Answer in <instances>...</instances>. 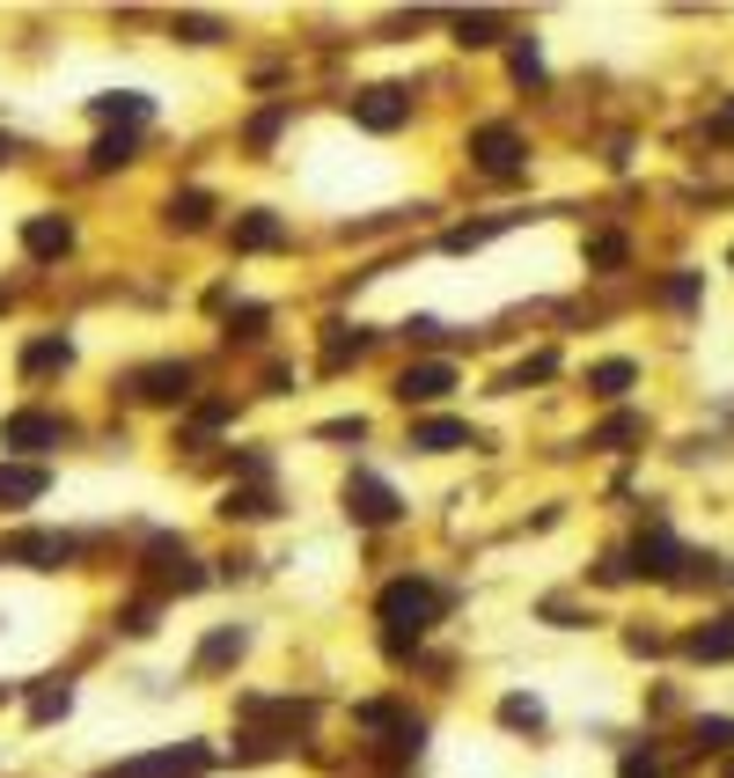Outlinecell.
<instances>
[{
  "label": "cell",
  "mask_w": 734,
  "mask_h": 778,
  "mask_svg": "<svg viewBox=\"0 0 734 778\" xmlns=\"http://www.w3.org/2000/svg\"><path fill=\"white\" fill-rule=\"evenodd\" d=\"M440 617V587L434 581H390L382 587V625H390V654H404V632H426Z\"/></svg>",
  "instance_id": "1"
},
{
  "label": "cell",
  "mask_w": 734,
  "mask_h": 778,
  "mask_svg": "<svg viewBox=\"0 0 734 778\" xmlns=\"http://www.w3.org/2000/svg\"><path fill=\"white\" fill-rule=\"evenodd\" d=\"M397 507H404V500H397L382 478H367V470H353V478H345V514H353V522H367V529H390Z\"/></svg>",
  "instance_id": "2"
},
{
  "label": "cell",
  "mask_w": 734,
  "mask_h": 778,
  "mask_svg": "<svg viewBox=\"0 0 734 778\" xmlns=\"http://www.w3.org/2000/svg\"><path fill=\"white\" fill-rule=\"evenodd\" d=\"M404 118H412V96H404V89H390V81L353 96V125H367V133H397Z\"/></svg>",
  "instance_id": "3"
},
{
  "label": "cell",
  "mask_w": 734,
  "mask_h": 778,
  "mask_svg": "<svg viewBox=\"0 0 734 778\" xmlns=\"http://www.w3.org/2000/svg\"><path fill=\"white\" fill-rule=\"evenodd\" d=\"M470 155H478V170H485V176H514V170H521V133H507V125H478V133H470Z\"/></svg>",
  "instance_id": "4"
},
{
  "label": "cell",
  "mask_w": 734,
  "mask_h": 778,
  "mask_svg": "<svg viewBox=\"0 0 734 778\" xmlns=\"http://www.w3.org/2000/svg\"><path fill=\"white\" fill-rule=\"evenodd\" d=\"M448 389H456V367L448 361H418V367L397 375V397H404V404H440Z\"/></svg>",
  "instance_id": "5"
},
{
  "label": "cell",
  "mask_w": 734,
  "mask_h": 778,
  "mask_svg": "<svg viewBox=\"0 0 734 778\" xmlns=\"http://www.w3.org/2000/svg\"><path fill=\"white\" fill-rule=\"evenodd\" d=\"M0 448H23V456L59 448V419H51V412H15L8 426H0Z\"/></svg>",
  "instance_id": "6"
},
{
  "label": "cell",
  "mask_w": 734,
  "mask_h": 778,
  "mask_svg": "<svg viewBox=\"0 0 734 778\" xmlns=\"http://www.w3.org/2000/svg\"><path fill=\"white\" fill-rule=\"evenodd\" d=\"M23 250H30V258H67V250H73V220H59V214L23 220Z\"/></svg>",
  "instance_id": "7"
},
{
  "label": "cell",
  "mask_w": 734,
  "mask_h": 778,
  "mask_svg": "<svg viewBox=\"0 0 734 778\" xmlns=\"http://www.w3.org/2000/svg\"><path fill=\"white\" fill-rule=\"evenodd\" d=\"M133 389H140L147 404H184L192 397V367H140Z\"/></svg>",
  "instance_id": "8"
},
{
  "label": "cell",
  "mask_w": 734,
  "mask_h": 778,
  "mask_svg": "<svg viewBox=\"0 0 734 778\" xmlns=\"http://www.w3.org/2000/svg\"><path fill=\"white\" fill-rule=\"evenodd\" d=\"M45 470L37 462H0V507H30V500H45Z\"/></svg>",
  "instance_id": "9"
},
{
  "label": "cell",
  "mask_w": 734,
  "mask_h": 778,
  "mask_svg": "<svg viewBox=\"0 0 734 778\" xmlns=\"http://www.w3.org/2000/svg\"><path fill=\"white\" fill-rule=\"evenodd\" d=\"M412 448H418V456H448V448H470V426H463V419H426V426H412Z\"/></svg>",
  "instance_id": "10"
},
{
  "label": "cell",
  "mask_w": 734,
  "mask_h": 778,
  "mask_svg": "<svg viewBox=\"0 0 734 778\" xmlns=\"http://www.w3.org/2000/svg\"><path fill=\"white\" fill-rule=\"evenodd\" d=\"M279 243H287V220L265 214V206L236 220V250H279Z\"/></svg>",
  "instance_id": "11"
},
{
  "label": "cell",
  "mask_w": 734,
  "mask_h": 778,
  "mask_svg": "<svg viewBox=\"0 0 734 778\" xmlns=\"http://www.w3.org/2000/svg\"><path fill=\"white\" fill-rule=\"evenodd\" d=\"M690 654L698 661H734V617H712L706 632H690Z\"/></svg>",
  "instance_id": "12"
},
{
  "label": "cell",
  "mask_w": 734,
  "mask_h": 778,
  "mask_svg": "<svg viewBox=\"0 0 734 778\" xmlns=\"http://www.w3.org/2000/svg\"><path fill=\"white\" fill-rule=\"evenodd\" d=\"M500 30H507V15L478 8V15H456V45H500Z\"/></svg>",
  "instance_id": "13"
},
{
  "label": "cell",
  "mask_w": 734,
  "mask_h": 778,
  "mask_svg": "<svg viewBox=\"0 0 734 778\" xmlns=\"http://www.w3.org/2000/svg\"><path fill=\"white\" fill-rule=\"evenodd\" d=\"M632 382H639V367H632V361H603V367H587V389H595V397H624Z\"/></svg>",
  "instance_id": "14"
},
{
  "label": "cell",
  "mask_w": 734,
  "mask_h": 778,
  "mask_svg": "<svg viewBox=\"0 0 734 778\" xmlns=\"http://www.w3.org/2000/svg\"><path fill=\"white\" fill-rule=\"evenodd\" d=\"M15 559H30V565H67L73 544H67V536H23V544H15Z\"/></svg>",
  "instance_id": "15"
},
{
  "label": "cell",
  "mask_w": 734,
  "mask_h": 778,
  "mask_svg": "<svg viewBox=\"0 0 734 778\" xmlns=\"http://www.w3.org/2000/svg\"><path fill=\"white\" fill-rule=\"evenodd\" d=\"M243 647H250V632H243V625H228V632H214L206 647H198V668H220V661L243 654Z\"/></svg>",
  "instance_id": "16"
},
{
  "label": "cell",
  "mask_w": 734,
  "mask_h": 778,
  "mask_svg": "<svg viewBox=\"0 0 734 778\" xmlns=\"http://www.w3.org/2000/svg\"><path fill=\"white\" fill-rule=\"evenodd\" d=\"M67 361H73L67 339H37V345L23 353V375H51V367H67Z\"/></svg>",
  "instance_id": "17"
},
{
  "label": "cell",
  "mask_w": 734,
  "mask_h": 778,
  "mask_svg": "<svg viewBox=\"0 0 734 778\" xmlns=\"http://www.w3.org/2000/svg\"><path fill=\"white\" fill-rule=\"evenodd\" d=\"M206 214H214V198H206V192L170 198V220H176V228H206Z\"/></svg>",
  "instance_id": "18"
},
{
  "label": "cell",
  "mask_w": 734,
  "mask_h": 778,
  "mask_svg": "<svg viewBox=\"0 0 734 778\" xmlns=\"http://www.w3.org/2000/svg\"><path fill=\"white\" fill-rule=\"evenodd\" d=\"M639 565L668 581V573H676V544H668V536H646V544H639Z\"/></svg>",
  "instance_id": "19"
},
{
  "label": "cell",
  "mask_w": 734,
  "mask_h": 778,
  "mask_svg": "<svg viewBox=\"0 0 734 778\" xmlns=\"http://www.w3.org/2000/svg\"><path fill=\"white\" fill-rule=\"evenodd\" d=\"M360 345H367V331H339V339L323 345V367H345V361H360Z\"/></svg>",
  "instance_id": "20"
},
{
  "label": "cell",
  "mask_w": 734,
  "mask_h": 778,
  "mask_svg": "<svg viewBox=\"0 0 734 778\" xmlns=\"http://www.w3.org/2000/svg\"><path fill=\"white\" fill-rule=\"evenodd\" d=\"M500 720H507V728H537L543 706H537V698H507V706H500Z\"/></svg>",
  "instance_id": "21"
},
{
  "label": "cell",
  "mask_w": 734,
  "mask_h": 778,
  "mask_svg": "<svg viewBox=\"0 0 734 778\" xmlns=\"http://www.w3.org/2000/svg\"><path fill=\"white\" fill-rule=\"evenodd\" d=\"M698 750H734V720H698Z\"/></svg>",
  "instance_id": "22"
},
{
  "label": "cell",
  "mask_w": 734,
  "mask_h": 778,
  "mask_svg": "<svg viewBox=\"0 0 734 778\" xmlns=\"http://www.w3.org/2000/svg\"><path fill=\"white\" fill-rule=\"evenodd\" d=\"M103 118H147V96H96Z\"/></svg>",
  "instance_id": "23"
},
{
  "label": "cell",
  "mask_w": 734,
  "mask_h": 778,
  "mask_svg": "<svg viewBox=\"0 0 734 778\" xmlns=\"http://www.w3.org/2000/svg\"><path fill=\"white\" fill-rule=\"evenodd\" d=\"M228 514H243V522H257V514H272L265 492H228Z\"/></svg>",
  "instance_id": "24"
},
{
  "label": "cell",
  "mask_w": 734,
  "mask_h": 778,
  "mask_svg": "<svg viewBox=\"0 0 734 778\" xmlns=\"http://www.w3.org/2000/svg\"><path fill=\"white\" fill-rule=\"evenodd\" d=\"M646 434V426H639V419H610V426H603V434H595V448H617V441H639Z\"/></svg>",
  "instance_id": "25"
},
{
  "label": "cell",
  "mask_w": 734,
  "mask_h": 778,
  "mask_svg": "<svg viewBox=\"0 0 734 778\" xmlns=\"http://www.w3.org/2000/svg\"><path fill=\"white\" fill-rule=\"evenodd\" d=\"M51 712H67V683H59V690H37V698H30V720H51Z\"/></svg>",
  "instance_id": "26"
},
{
  "label": "cell",
  "mask_w": 734,
  "mask_h": 778,
  "mask_svg": "<svg viewBox=\"0 0 734 778\" xmlns=\"http://www.w3.org/2000/svg\"><path fill=\"white\" fill-rule=\"evenodd\" d=\"M176 30H184L192 45H214V37H220V23H214V15H184V23H176Z\"/></svg>",
  "instance_id": "27"
},
{
  "label": "cell",
  "mask_w": 734,
  "mask_h": 778,
  "mask_svg": "<svg viewBox=\"0 0 734 778\" xmlns=\"http://www.w3.org/2000/svg\"><path fill=\"white\" fill-rule=\"evenodd\" d=\"M111 162H133V140H125V133L118 140H96V170H111Z\"/></svg>",
  "instance_id": "28"
},
{
  "label": "cell",
  "mask_w": 734,
  "mask_h": 778,
  "mask_svg": "<svg viewBox=\"0 0 734 778\" xmlns=\"http://www.w3.org/2000/svg\"><path fill=\"white\" fill-rule=\"evenodd\" d=\"M514 73H521V81H543V59H537V45H521V52H514Z\"/></svg>",
  "instance_id": "29"
},
{
  "label": "cell",
  "mask_w": 734,
  "mask_h": 778,
  "mask_svg": "<svg viewBox=\"0 0 734 778\" xmlns=\"http://www.w3.org/2000/svg\"><path fill=\"white\" fill-rule=\"evenodd\" d=\"M587 258H595V265H624V243H617V236H603V243L587 250Z\"/></svg>",
  "instance_id": "30"
},
{
  "label": "cell",
  "mask_w": 734,
  "mask_h": 778,
  "mask_svg": "<svg viewBox=\"0 0 734 778\" xmlns=\"http://www.w3.org/2000/svg\"><path fill=\"white\" fill-rule=\"evenodd\" d=\"M360 434H367L360 419H331V426H323V441H360Z\"/></svg>",
  "instance_id": "31"
},
{
  "label": "cell",
  "mask_w": 734,
  "mask_h": 778,
  "mask_svg": "<svg viewBox=\"0 0 734 778\" xmlns=\"http://www.w3.org/2000/svg\"><path fill=\"white\" fill-rule=\"evenodd\" d=\"M624 778H661V764H654V756H632V764H624Z\"/></svg>",
  "instance_id": "32"
},
{
  "label": "cell",
  "mask_w": 734,
  "mask_h": 778,
  "mask_svg": "<svg viewBox=\"0 0 734 778\" xmlns=\"http://www.w3.org/2000/svg\"><path fill=\"white\" fill-rule=\"evenodd\" d=\"M712 133H734V103H727V111H720V118H712Z\"/></svg>",
  "instance_id": "33"
},
{
  "label": "cell",
  "mask_w": 734,
  "mask_h": 778,
  "mask_svg": "<svg viewBox=\"0 0 734 778\" xmlns=\"http://www.w3.org/2000/svg\"><path fill=\"white\" fill-rule=\"evenodd\" d=\"M8 155H15V147H8V133H0V162H8Z\"/></svg>",
  "instance_id": "34"
},
{
  "label": "cell",
  "mask_w": 734,
  "mask_h": 778,
  "mask_svg": "<svg viewBox=\"0 0 734 778\" xmlns=\"http://www.w3.org/2000/svg\"><path fill=\"white\" fill-rule=\"evenodd\" d=\"M727 778H734V764H727Z\"/></svg>",
  "instance_id": "35"
}]
</instances>
